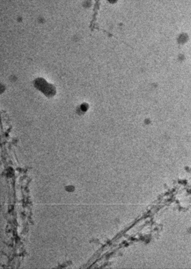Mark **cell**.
I'll use <instances>...</instances> for the list:
<instances>
[{"label":"cell","mask_w":191,"mask_h":269,"mask_svg":"<svg viewBox=\"0 0 191 269\" xmlns=\"http://www.w3.org/2000/svg\"><path fill=\"white\" fill-rule=\"evenodd\" d=\"M111 2H114L116 1V0H108Z\"/></svg>","instance_id":"6da1fadb"}]
</instances>
